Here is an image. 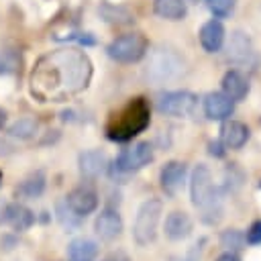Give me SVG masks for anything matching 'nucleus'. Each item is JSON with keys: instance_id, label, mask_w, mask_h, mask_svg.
<instances>
[{"instance_id": "obj_17", "label": "nucleus", "mask_w": 261, "mask_h": 261, "mask_svg": "<svg viewBox=\"0 0 261 261\" xmlns=\"http://www.w3.org/2000/svg\"><path fill=\"white\" fill-rule=\"evenodd\" d=\"M222 92L232 100V102H241L247 98L251 86H249V80L239 71V69H228L224 75H222Z\"/></svg>"}, {"instance_id": "obj_38", "label": "nucleus", "mask_w": 261, "mask_h": 261, "mask_svg": "<svg viewBox=\"0 0 261 261\" xmlns=\"http://www.w3.org/2000/svg\"><path fill=\"white\" fill-rule=\"evenodd\" d=\"M259 188H261V184H259Z\"/></svg>"}, {"instance_id": "obj_12", "label": "nucleus", "mask_w": 261, "mask_h": 261, "mask_svg": "<svg viewBox=\"0 0 261 261\" xmlns=\"http://www.w3.org/2000/svg\"><path fill=\"white\" fill-rule=\"evenodd\" d=\"M77 169H80V175L88 181L92 179H98L102 173H106L108 169V157L104 151L100 149H88V151H82L77 155Z\"/></svg>"}, {"instance_id": "obj_10", "label": "nucleus", "mask_w": 261, "mask_h": 261, "mask_svg": "<svg viewBox=\"0 0 261 261\" xmlns=\"http://www.w3.org/2000/svg\"><path fill=\"white\" fill-rule=\"evenodd\" d=\"M122 216L118 214V210L116 208H102L100 210V214L96 216V220H94V232H96V237L100 239V241H106V243H110V241H116L120 234H122Z\"/></svg>"}, {"instance_id": "obj_11", "label": "nucleus", "mask_w": 261, "mask_h": 261, "mask_svg": "<svg viewBox=\"0 0 261 261\" xmlns=\"http://www.w3.org/2000/svg\"><path fill=\"white\" fill-rule=\"evenodd\" d=\"M65 204L69 206V210H73L77 216L86 218L88 214L96 212L98 204H100V198L96 194L94 188L90 186H75L67 196H65Z\"/></svg>"}, {"instance_id": "obj_1", "label": "nucleus", "mask_w": 261, "mask_h": 261, "mask_svg": "<svg viewBox=\"0 0 261 261\" xmlns=\"http://www.w3.org/2000/svg\"><path fill=\"white\" fill-rule=\"evenodd\" d=\"M92 61L80 49H57L45 53L31 71V94L41 102H63L88 88Z\"/></svg>"}, {"instance_id": "obj_14", "label": "nucleus", "mask_w": 261, "mask_h": 261, "mask_svg": "<svg viewBox=\"0 0 261 261\" xmlns=\"http://www.w3.org/2000/svg\"><path fill=\"white\" fill-rule=\"evenodd\" d=\"M194 230V220L184 210H173L165 216L163 232L169 241H186Z\"/></svg>"}, {"instance_id": "obj_35", "label": "nucleus", "mask_w": 261, "mask_h": 261, "mask_svg": "<svg viewBox=\"0 0 261 261\" xmlns=\"http://www.w3.org/2000/svg\"><path fill=\"white\" fill-rule=\"evenodd\" d=\"M6 118H8V116H6V112H4L2 108H0V130H2L4 126H6Z\"/></svg>"}, {"instance_id": "obj_28", "label": "nucleus", "mask_w": 261, "mask_h": 261, "mask_svg": "<svg viewBox=\"0 0 261 261\" xmlns=\"http://www.w3.org/2000/svg\"><path fill=\"white\" fill-rule=\"evenodd\" d=\"M206 6L216 18H226L234 12L237 0H206Z\"/></svg>"}, {"instance_id": "obj_9", "label": "nucleus", "mask_w": 261, "mask_h": 261, "mask_svg": "<svg viewBox=\"0 0 261 261\" xmlns=\"http://www.w3.org/2000/svg\"><path fill=\"white\" fill-rule=\"evenodd\" d=\"M186 175H188V167L184 161L171 159L163 163V167L159 169V186L163 194L167 198H175L186 186Z\"/></svg>"}, {"instance_id": "obj_20", "label": "nucleus", "mask_w": 261, "mask_h": 261, "mask_svg": "<svg viewBox=\"0 0 261 261\" xmlns=\"http://www.w3.org/2000/svg\"><path fill=\"white\" fill-rule=\"evenodd\" d=\"M45 188H47V177H45V173H43V171H33V173H29V175L16 186L14 194H16V198H20V200H35V198H39V196L45 192Z\"/></svg>"}, {"instance_id": "obj_3", "label": "nucleus", "mask_w": 261, "mask_h": 261, "mask_svg": "<svg viewBox=\"0 0 261 261\" xmlns=\"http://www.w3.org/2000/svg\"><path fill=\"white\" fill-rule=\"evenodd\" d=\"M151 122V106L145 98L128 100L118 112H114L106 126V137L116 143L130 141L143 133Z\"/></svg>"}, {"instance_id": "obj_37", "label": "nucleus", "mask_w": 261, "mask_h": 261, "mask_svg": "<svg viewBox=\"0 0 261 261\" xmlns=\"http://www.w3.org/2000/svg\"><path fill=\"white\" fill-rule=\"evenodd\" d=\"M0 181H2V171H0Z\"/></svg>"}, {"instance_id": "obj_25", "label": "nucleus", "mask_w": 261, "mask_h": 261, "mask_svg": "<svg viewBox=\"0 0 261 261\" xmlns=\"http://www.w3.org/2000/svg\"><path fill=\"white\" fill-rule=\"evenodd\" d=\"M20 53L16 49H0V75H12L20 67Z\"/></svg>"}, {"instance_id": "obj_18", "label": "nucleus", "mask_w": 261, "mask_h": 261, "mask_svg": "<svg viewBox=\"0 0 261 261\" xmlns=\"http://www.w3.org/2000/svg\"><path fill=\"white\" fill-rule=\"evenodd\" d=\"M251 137V130L245 122L241 120H228L224 122L222 130H220V141L226 149H241Z\"/></svg>"}, {"instance_id": "obj_31", "label": "nucleus", "mask_w": 261, "mask_h": 261, "mask_svg": "<svg viewBox=\"0 0 261 261\" xmlns=\"http://www.w3.org/2000/svg\"><path fill=\"white\" fill-rule=\"evenodd\" d=\"M224 145H222V141H210L208 143V153L212 155V157H216V159H220V157H224Z\"/></svg>"}, {"instance_id": "obj_26", "label": "nucleus", "mask_w": 261, "mask_h": 261, "mask_svg": "<svg viewBox=\"0 0 261 261\" xmlns=\"http://www.w3.org/2000/svg\"><path fill=\"white\" fill-rule=\"evenodd\" d=\"M243 184H245V171L237 163L226 165V169H224V184H222L224 192H237Z\"/></svg>"}, {"instance_id": "obj_23", "label": "nucleus", "mask_w": 261, "mask_h": 261, "mask_svg": "<svg viewBox=\"0 0 261 261\" xmlns=\"http://www.w3.org/2000/svg\"><path fill=\"white\" fill-rule=\"evenodd\" d=\"M39 130V122L33 118V116H22L18 120H14L10 126H8V135L14 137V139H20V141H27V139H33Z\"/></svg>"}, {"instance_id": "obj_13", "label": "nucleus", "mask_w": 261, "mask_h": 261, "mask_svg": "<svg viewBox=\"0 0 261 261\" xmlns=\"http://www.w3.org/2000/svg\"><path fill=\"white\" fill-rule=\"evenodd\" d=\"M202 106H204L206 118L216 120V122H222V120L230 118L232 112H234V102L224 92H208L202 100Z\"/></svg>"}, {"instance_id": "obj_21", "label": "nucleus", "mask_w": 261, "mask_h": 261, "mask_svg": "<svg viewBox=\"0 0 261 261\" xmlns=\"http://www.w3.org/2000/svg\"><path fill=\"white\" fill-rule=\"evenodd\" d=\"M153 10L157 16H161L165 20H181L188 14L186 0H155Z\"/></svg>"}, {"instance_id": "obj_30", "label": "nucleus", "mask_w": 261, "mask_h": 261, "mask_svg": "<svg viewBox=\"0 0 261 261\" xmlns=\"http://www.w3.org/2000/svg\"><path fill=\"white\" fill-rule=\"evenodd\" d=\"M245 241H247L249 247H259L261 245V218L251 222V226L245 232Z\"/></svg>"}, {"instance_id": "obj_6", "label": "nucleus", "mask_w": 261, "mask_h": 261, "mask_svg": "<svg viewBox=\"0 0 261 261\" xmlns=\"http://www.w3.org/2000/svg\"><path fill=\"white\" fill-rule=\"evenodd\" d=\"M184 69V61L181 57L167 47H157L155 51H151L149 55V63H147V77L163 84V82H171L177 75H181Z\"/></svg>"}, {"instance_id": "obj_27", "label": "nucleus", "mask_w": 261, "mask_h": 261, "mask_svg": "<svg viewBox=\"0 0 261 261\" xmlns=\"http://www.w3.org/2000/svg\"><path fill=\"white\" fill-rule=\"evenodd\" d=\"M57 218L61 220V224H63L67 230L80 228V224H82V216H77L73 210H69V206L65 204V200L57 204Z\"/></svg>"}, {"instance_id": "obj_36", "label": "nucleus", "mask_w": 261, "mask_h": 261, "mask_svg": "<svg viewBox=\"0 0 261 261\" xmlns=\"http://www.w3.org/2000/svg\"><path fill=\"white\" fill-rule=\"evenodd\" d=\"M4 220V204H0V222Z\"/></svg>"}, {"instance_id": "obj_2", "label": "nucleus", "mask_w": 261, "mask_h": 261, "mask_svg": "<svg viewBox=\"0 0 261 261\" xmlns=\"http://www.w3.org/2000/svg\"><path fill=\"white\" fill-rule=\"evenodd\" d=\"M190 198L192 204L202 212V222L218 224L222 220L224 190L214 186L212 173L204 163H198L190 175Z\"/></svg>"}, {"instance_id": "obj_22", "label": "nucleus", "mask_w": 261, "mask_h": 261, "mask_svg": "<svg viewBox=\"0 0 261 261\" xmlns=\"http://www.w3.org/2000/svg\"><path fill=\"white\" fill-rule=\"evenodd\" d=\"M226 51H228V59L234 61V63H241L245 61L249 55H251V41L245 33L241 31H234L228 45H226Z\"/></svg>"}, {"instance_id": "obj_33", "label": "nucleus", "mask_w": 261, "mask_h": 261, "mask_svg": "<svg viewBox=\"0 0 261 261\" xmlns=\"http://www.w3.org/2000/svg\"><path fill=\"white\" fill-rule=\"evenodd\" d=\"M100 261H130V257L124 253V251H112V253H108L104 259H100Z\"/></svg>"}, {"instance_id": "obj_16", "label": "nucleus", "mask_w": 261, "mask_h": 261, "mask_svg": "<svg viewBox=\"0 0 261 261\" xmlns=\"http://www.w3.org/2000/svg\"><path fill=\"white\" fill-rule=\"evenodd\" d=\"M224 35H226V31H224V27H222V22L218 18H212V20L204 22L202 29H200V45H202V49L206 53H218L222 49V45H224Z\"/></svg>"}, {"instance_id": "obj_24", "label": "nucleus", "mask_w": 261, "mask_h": 261, "mask_svg": "<svg viewBox=\"0 0 261 261\" xmlns=\"http://www.w3.org/2000/svg\"><path fill=\"white\" fill-rule=\"evenodd\" d=\"M218 243L224 251H232V253H239L247 247V241H245V232L239 230V228H224L218 237Z\"/></svg>"}, {"instance_id": "obj_29", "label": "nucleus", "mask_w": 261, "mask_h": 261, "mask_svg": "<svg viewBox=\"0 0 261 261\" xmlns=\"http://www.w3.org/2000/svg\"><path fill=\"white\" fill-rule=\"evenodd\" d=\"M204 245H206V239L202 237V239L196 241L192 247H188V251H186L184 255H175V257H171L169 261H200V257H202V253H204Z\"/></svg>"}, {"instance_id": "obj_15", "label": "nucleus", "mask_w": 261, "mask_h": 261, "mask_svg": "<svg viewBox=\"0 0 261 261\" xmlns=\"http://www.w3.org/2000/svg\"><path fill=\"white\" fill-rule=\"evenodd\" d=\"M4 222L16 230V232H22V230H29L35 222V214L33 210H29L24 204L20 202H10V204H4Z\"/></svg>"}, {"instance_id": "obj_5", "label": "nucleus", "mask_w": 261, "mask_h": 261, "mask_svg": "<svg viewBox=\"0 0 261 261\" xmlns=\"http://www.w3.org/2000/svg\"><path fill=\"white\" fill-rule=\"evenodd\" d=\"M161 214H163V202L159 198H149L139 206L133 222V239L139 247H147L157 239Z\"/></svg>"}, {"instance_id": "obj_19", "label": "nucleus", "mask_w": 261, "mask_h": 261, "mask_svg": "<svg viewBox=\"0 0 261 261\" xmlns=\"http://www.w3.org/2000/svg\"><path fill=\"white\" fill-rule=\"evenodd\" d=\"M98 243L88 237H77L67 245V261H96L98 257Z\"/></svg>"}, {"instance_id": "obj_34", "label": "nucleus", "mask_w": 261, "mask_h": 261, "mask_svg": "<svg viewBox=\"0 0 261 261\" xmlns=\"http://www.w3.org/2000/svg\"><path fill=\"white\" fill-rule=\"evenodd\" d=\"M216 261H241V257H239V253L224 251L222 255H218V259H216Z\"/></svg>"}, {"instance_id": "obj_7", "label": "nucleus", "mask_w": 261, "mask_h": 261, "mask_svg": "<svg viewBox=\"0 0 261 261\" xmlns=\"http://www.w3.org/2000/svg\"><path fill=\"white\" fill-rule=\"evenodd\" d=\"M149 51V43L141 33H126L110 41L106 47V53L110 59L118 63H137L141 61Z\"/></svg>"}, {"instance_id": "obj_32", "label": "nucleus", "mask_w": 261, "mask_h": 261, "mask_svg": "<svg viewBox=\"0 0 261 261\" xmlns=\"http://www.w3.org/2000/svg\"><path fill=\"white\" fill-rule=\"evenodd\" d=\"M14 151H16V147H14L10 141L0 139V157H8V155H12Z\"/></svg>"}, {"instance_id": "obj_8", "label": "nucleus", "mask_w": 261, "mask_h": 261, "mask_svg": "<svg viewBox=\"0 0 261 261\" xmlns=\"http://www.w3.org/2000/svg\"><path fill=\"white\" fill-rule=\"evenodd\" d=\"M198 104V96L190 90H171L159 96L157 110L165 116H190Z\"/></svg>"}, {"instance_id": "obj_4", "label": "nucleus", "mask_w": 261, "mask_h": 261, "mask_svg": "<svg viewBox=\"0 0 261 261\" xmlns=\"http://www.w3.org/2000/svg\"><path fill=\"white\" fill-rule=\"evenodd\" d=\"M151 161H153V145L149 141H139L122 149L112 161V165H108L106 171L112 175V179H124L130 173L149 165Z\"/></svg>"}]
</instances>
